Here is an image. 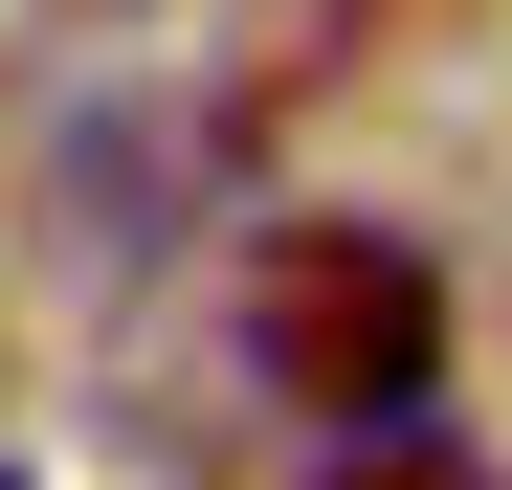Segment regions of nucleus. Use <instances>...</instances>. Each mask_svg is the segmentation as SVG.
<instances>
[{
  "mask_svg": "<svg viewBox=\"0 0 512 490\" xmlns=\"http://www.w3.org/2000/svg\"><path fill=\"white\" fill-rule=\"evenodd\" d=\"M245 357L268 401H312L334 446H401L446 401V268L401 223H245Z\"/></svg>",
  "mask_w": 512,
  "mask_h": 490,
  "instance_id": "f257e3e1",
  "label": "nucleus"
}]
</instances>
